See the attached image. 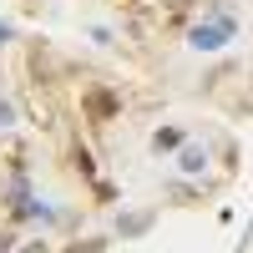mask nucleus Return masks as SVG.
I'll return each instance as SVG.
<instances>
[{"mask_svg": "<svg viewBox=\"0 0 253 253\" xmlns=\"http://www.w3.org/2000/svg\"><path fill=\"white\" fill-rule=\"evenodd\" d=\"M228 36H233V26H228V20H213V26L193 31V46L198 51H218V46H228Z\"/></svg>", "mask_w": 253, "mask_h": 253, "instance_id": "1", "label": "nucleus"}, {"mask_svg": "<svg viewBox=\"0 0 253 253\" xmlns=\"http://www.w3.org/2000/svg\"><path fill=\"white\" fill-rule=\"evenodd\" d=\"M5 248H10V243H5V238H0V253H5Z\"/></svg>", "mask_w": 253, "mask_h": 253, "instance_id": "6", "label": "nucleus"}, {"mask_svg": "<svg viewBox=\"0 0 253 253\" xmlns=\"http://www.w3.org/2000/svg\"><path fill=\"white\" fill-rule=\"evenodd\" d=\"M147 223H152V218H147V213H132V218H122V233H142Z\"/></svg>", "mask_w": 253, "mask_h": 253, "instance_id": "3", "label": "nucleus"}, {"mask_svg": "<svg viewBox=\"0 0 253 253\" xmlns=\"http://www.w3.org/2000/svg\"><path fill=\"white\" fill-rule=\"evenodd\" d=\"M0 41H10V26H0Z\"/></svg>", "mask_w": 253, "mask_h": 253, "instance_id": "5", "label": "nucleus"}, {"mask_svg": "<svg viewBox=\"0 0 253 253\" xmlns=\"http://www.w3.org/2000/svg\"><path fill=\"white\" fill-rule=\"evenodd\" d=\"M15 122V112H10V101H0V126H10Z\"/></svg>", "mask_w": 253, "mask_h": 253, "instance_id": "4", "label": "nucleus"}, {"mask_svg": "<svg viewBox=\"0 0 253 253\" xmlns=\"http://www.w3.org/2000/svg\"><path fill=\"white\" fill-rule=\"evenodd\" d=\"M182 172H203V152H198V147L182 152Z\"/></svg>", "mask_w": 253, "mask_h": 253, "instance_id": "2", "label": "nucleus"}]
</instances>
